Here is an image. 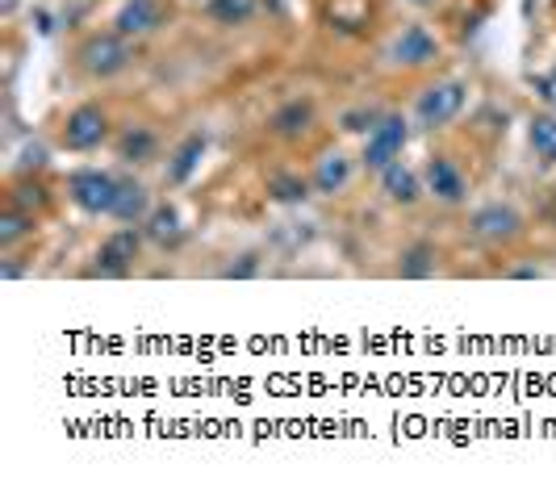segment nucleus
Here are the masks:
<instances>
[{"label": "nucleus", "instance_id": "27", "mask_svg": "<svg viewBox=\"0 0 556 489\" xmlns=\"http://www.w3.org/2000/svg\"><path fill=\"white\" fill-rule=\"evenodd\" d=\"M42 167H47V147L29 142L26 151H22V163H17V176H34V172H42Z\"/></svg>", "mask_w": 556, "mask_h": 489}, {"label": "nucleus", "instance_id": "17", "mask_svg": "<svg viewBox=\"0 0 556 489\" xmlns=\"http://www.w3.org/2000/svg\"><path fill=\"white\" fill-rule=\"evenodd\" d=\"M113 151H117V160L130 163V167H147V163L160 160V135L151 130V126H126L122 135L113 138Z\"/></svg>", "mask_w": 556, "mask_h": 489}, {"label": "nucleus", "instance_id": "26", "mask_svg": "<svg viewBox=\"0 0 556 489\" xmlns=\"http://www.w3.org/2000/svg\"><path fill=\"white\" fill-rule=\"evenodd\" d=\"M223 276L226 280H251V276H260V255H255V251L235 255V264H226Z\"/></svg>", "mask_w": 556, "mask_h": 489}, {"label": "nucleus", "instance_id": "9", "mask_svg": "<svg viewBox=\"0 0 556 489\" xmlns=\"http://www.w3.org/2000/svg\"><path fill=\"white\" fill-rule=\"evenodd\" d=\"M422 185H427V197H431V201H440V205H447V210L465 205V201H469V192H473L469 172L452 160V155H444V151H435L431 160L422 163Z\"/></svg>", "mask_w": 556, "mask_h": 489}, {"label": "nucleus", "instance_id": "11", "mask_svg": "<svg viewBox=\"0 0 556 489\" xmlns=\"http://www.w3.org/2000/svg\"><path fill=\"white\" fill-rule=\"evenodd\" d=\"M318 126V105L314 97H289L285 105H277L268 113V135L280 142H302Z\"/></svg>", "mask_w": 556, "mask_h": 489}, {"label": "nucleus", "instance_id": "16", "mask_svg": "<svg viewBox=\"0 0 556 489\" xmlns=\"http://www.w3.org/2000/svg\"><path fill=\"white\" fill-rule=\"evenodd\" d=\"M142 235L147 243H155L160 251H176L185 243V222H180V210L172 201H155V210L142 222Z\"/></svg>", "mask_w": 556, "mask_h": 489}, {"label": "nucleus", "instance_id": "18", "mask_svg": "<svg viewBox=\"0 0 556 489\" xmlns=\"http://www.w3.org/2000/svg\"><path fill=\"white\" fill-rule=\"evenodd\" d=\"M264 189H268V201H277V205H306L309 197H314L309 176H302L298 167H273Z\"/></svg>", "mask_w": 556, "mask_h": 489}, {"label": "nucleus", "instance_id": "5", "mask_svg": "<svg viewBox=\"0 0 556 489\" xmlns=\"http://www.w3.org/2000/svg\"><path fill=\"white\" fill-rule=\"evenodd\" d=\"M113 135V117L105 105L97 101H84V105L67 109L63 122H59V147L63 151H76V155H88L97 147H105Z\"/></svg>", "mask_w": 556, "mask_h": 489}, {"label": "nucleus", "instance_id": "28", "mask_svg": "<svg viewBox=\"0 0 556 489\" xmlns=\"http://www.w3.org/2000/svg\"><path fill=\"white\" fill-rule=\"evenodd\" d=\"M544 217H548V226L556 230V185H553V192H548V201H544Z\"/></svg>", "mask_w": 556, "mask_h": 489}, {"label": "nucleus", "instance_id": "10", "mask_svg": "<svg viewBox=\"0 0 556 489\" xmlns=\"http://www.w3.org/2000/svg\"><path fill=\"white\" fill-rule=\"evenodd\" d=\"M309 185H314V192L318 197H343V192L356 185V160L343 151V147H327L318 160H314V167H309Z\"/></svg>", "mask_w": 556, "mask_h": 489}, {"label": "nucleus", "instance_id": "6", "mask_svg": "<svg viewBox=\"0 0 556 489\" xmlns=\"http://www.w3.org/2000/svg\"><path fill=\"white\" fill-rule=\"evenodd\" d=\"M406 142H410V122L397 113V109H386V117L364 135V151H361V167L364 172H386L390 163L402 160V151H406Z\"/></svg>", "mask_w": 556, "mask_h": 489}, {"label": "nucleus", "instance_id": "7", "mask_svg": "<svg viewBox=\"0 0 556 489\" xmlns=\"http://www.w3.org/2000/svg\"><path fill=\"white\" fill-rule=\"evenodd\" d=\"M117 185H122V176H113L110 167H76L67 176V201L88 217H110Z\"/></svg>", "mask_w": 556, "mask_h": 489}, {"label": "nucleus", "instance_id": "4", "mask_svg": "<svg viewBox=\"0 0 556 489\" xmlns=\"http://www.w3.org/2000/svg\"><path fill=\"white\" fill-rule=\"evenodd\" d=\"M142 247H147V235H142V226H117L110 230L101 247H97V255H92V264H88V276H101V280H126L130 272L139 268L142 260Z\"/></svg>", "mask_w": 556, "mask_h": 489}, {"label": "nucleus", "instance_id": "13", "mask_svg": "<svg viewBox=\"0 0 556 489\" xmlns=\"http://www.w3.org/2000/svg\"><path fill=\"white\" fill-rule=\"evenodd\" d=\"M381 192H386V201L397 205V210H415L418 201L427 197V185H422V172H415L410 163L397 160L381 172Z\"/></svg>", "mask_w": 556, "mask_h": 489}, {"label": "nucleus", "instance_id": "14", "mask_svg": "<svg viewBox=\"0 0 556 489\" xmlns=\"http://www.w3.org/2000/svg\"><path fill=\"white\" fill-rule=\"evenodd\" d=\"M205 147H210V138L205 130H193V135H185L176 147H172V155H167V167H164V180L167 189H180V185H189L197 176V167H201V155H205Z\"/></svg>", "mask_w": 556, "mask_h": 489}, {"label": "nucleus", "instance_id": "24", "mask_svg": "<svg viewBox=\"0 0 556 489\" xmlns=\"http://www.w3.org/2000/svg\"><path fill=\"white\" fill-rule=\"evenodd\" d=\"M255 13H260V0H205V17L223 29L248 26Z\"/></svg>", "mask_w": 556, "mask_h": 489}, {"label": "nucleus", "instance_id": "3", "mask_svg": "<svg viewBox=\"0 0 556 489\" xmlns=\"http://www.w3.org/2000/svg\"><path fill=\"white\" fill-rule=\"evenodd\" d=\"M465 109H469V80L444 76V80H431L415 97V122L422 130H444Z\"/></svg>", "mask_w": 556, "mask_h": 489}, {"label": "nucleus", "instance_id": "21", "mask_svg": "<svg viewBox=\"0 0 556 489\" xmlns=\"http://www.w3.org/2000/svg\"><path fill=\"white\" fill-rule=\"evenodd\" d=\"M528 147L540 167H556V113H531L528 117Z\"/></svg>", "mask_w": 556, "mask_h": 489}, {"label": "nucleus", "instance_id": "8", "mask_svg": "<svg viewBox=\"0 0 556 489\" xmlns=\"http://www.w3.org/2000/svg\"><path fill=\"white\" fill-rule=\"evenodd\" d=\"M440 54H444L440 38L422 26V22H410V26H402L390 38L386 63H390L393 72H427V67L440 63Z\"/></svg>", "mask_w": 556, "mask_h": 489}, {"label": "nucleus", "instance_id": "12", "mask_svg": "<svg viewBox=\"0 0 556 489\" xmlns=\"http://www.w3.org/2000/svg\"><path fill=\"white\" fill-rule=\"evenodd\" d=\"M167 9L160 0H126L117 13H113V29L126 34V38H147L155 29H164Z\"/></svg>", "mask_w": 556, "mask_h": 489}, {"label": "nucleus", "instance_id": "22", "mask_svg": "<svg viewBox=\"0 0 556 489\" xmlns=\"http://www.w3.org/2000/svg\"><path fill=\"white\" fill-rule=\"evenodd\" d=\"M9 205H22V210H29V214H47L51 210V189L38 180V176H17L13 185H9V197H4Z\"/></svg>", "mask_w": 556, "mask_h": 489}, {"label": "nucleus", "instance_id": "20", "mask_svg": "<svg viewBox=\"0 0 556 489\" xmlns=\"http://www.w3.org/2000/svg\"><path fill=\"white\" fill-rule=\"evenodd\" d=\"M34 230H38V214H29L22 205H9L4 201V214H0V251L13 255L26 239H34Z\"/></svg>", "mask_w": 556, "mask_h": 489}, {"label": "nucleus", "instance_id": "19", "mask_svg": "<svg viewBox=\"0 0 556 489\" xmlns=\"http://www.w3.org/2000/svg\"><path fill=\"white\" fill-rule=\"evenodd\" d=\"M323 17H327V26L339 29V34H364L368 22H372V4H368V0H327Z\"/></svg>", "mask_w": 556, "mask_h": 489}, {"label": "nucleus", "instance_id": "2", "mask_svg": "<svg viewBox=\"0 0 556 489\" xmlns=\"http://www.w3.org/2000/svg\"><path fill=\"white\" fill-rule=\"evenodd\" d=\"M465 235L477 247H485V251H506V247H515L528 235V217L519 214L510 201H485L469 214Z\"/></svg>", "mask_w": 556, "mask_h": 489}, {"label": "nucleus", "instance_id": "23", "mask_svg": "<svg viewBox=\"0 0 556 489\" xmlns=\"http://www.w3.org/2000/svg\"><path fill=\"white\" fill-rule=\"evenodd\" d=\"M435 268H440L435 243H410L397 255V276H406V280H427V276H435Z\"/></svg>", "mask_w": 556, "mask_h": 489}, {"label": "nucleus", "instance_id": "15", "mask_svg": "<svg viewBox=\"0 0 556 489\" xmlns=\"http://www.w3.org/2000/svg\"><path fill=\"white\" fill-rule=\"evenodd\" d=\"M155 210V197L151 189L142 185L139 176H122V185H117V201H113V222H126V226H142L147 214Z\"/></svg>", "mask_w": 556, "mask_h": 489}, {"label": "nucleus", "instance_id": "25", "mask_svg": "<svg viewBox=\"0 0 556 489\" xmlns=\"http://www.w3.org/2000/svg\"><path fill=\"white\" fill-rule=\"evenodd\" d=\"M381 117H386V109L356 105V109H348V113H339V126H343L348 135H368V130H372Z\"/></svg>", "mask_w": 556, "mask_h": 489}, {"label": "nucleus", "instance_id": "29", "mask_svg": "<svg viewBox=\"0 0 556 489\" xmlns=\"http://www.w3.org/2000/svg\"><path fill=\"white\" fill-rule=\"evenodd\" d=\"M406 4H415V9H431L435 0H406Z\"/></svg>", "mask_w": 556, "mask_h": 489}, {"label": "nucleus", "instance_id": "1", "mask_svg": "<svg viewBox=\"0 0 556 489\" xmlns=\"http://www.w3.org/2000/svg\"><path fill=\"white\" fill-rule=\"evenodd\" d=\"M72 63L88 80H117L135 67V38H126L117 29H97V34L76 42Z\"/></svg>", "mask_w": 556, "mask_h": 489}]
</instances>
